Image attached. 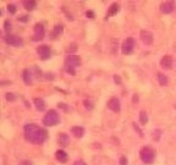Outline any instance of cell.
Masks as SVG:
<instances>
[{
  "mask_svg": "<svg viewBox=\"0 0 176 165\" xmlns=\"http://www.w3.org/2000/svg\"><path fill=\"white\" fill-rule=\"evenodd\" d=\"M23 133H24V139L32 144H43L44 141L48 137V133L44 128L39 127L36 123H27L23 127Z\"/></svg>",
  "mask_w": 176,
  "mask_h": 165,
  "instance_id": "6da1fadb",
  "label": "cell"
},
{
  "mask_svg": "<svg viewBox=\"0 0 176 165\" xmlns=\"http://www.w3.org/2000/svg\"><path fill=\"white\" fill-rule=\"evenodd\" d=\"M81 65V57L77 55H69L65 59V70L71 75H75V69Z\"/></svg>",
  "mask_w": 176,
  "mask_h": 165,
  "instance_id": "7a4b0ae2",
  "label": "cell"
},
{
  "mask_svg": "<svg viewBox=\"0 0 176 165\" xmlns=\"http://www.w3.org/2000/svg\"><path fill=\"white\" fill-rule=\"evenodd\" d=\"M59 121H60V116H59L56 110H49L43 118V125L52 127V126L57 125Z\"/></svg>",
  "mask_w": 176,
  "mask_h": 165,
  "instance_id": "3957f363",
  "label": "cell"
},
{
  "mask_svg": "<svg viewBox=\"0 0 176 165\" xmlns=\"http://www.w3.org/2000/svg\"><path fill=\"white\" fill-rule=\"evenodd\" d=\"M139 156H141V159L143 163L152 164L154 161V158H155V153L150 147H143L139 152Z\"/></svg>",
  "mask_w": 176,
  "mask_h": 165,
  "instance_id": "277c9868",
  "label": "cell"
},
{
  "mask_svg": "<svg viewBox=\"0 0 176 165\" xmlns=\"http://www.w3.org/2000/svg\"><path fill=\"white\" fill-rule=\"evenodd\" d=\"M37 53L39 55V57L42 60H48L50 56H52V50H50V47L43 44V45H39L37 48Z\"/></svg>",
  "mask_w": 176,
  "mask_h": 165,
  "instance_id": "5b68a950",
  "label": "cell"
},
{
  "mask_svg": "<svg viewBox=\"0 0 176 165\" xmlns=\"http://www.w3.org/2000/svg\"><path fill=\"white\" fill-rule=\"evenodd\" d=\"M45 36V29L44 26L42 23H36L34 24V34H33V40L37 42V40H42Z\"/></svg>",
  "mask_w": 176,
  "mask_h": 165,
  "instance_id": "8992f818",
  "label": "cell"
},
{
  "mask_svg": "<svg viewBox=\"0 0 176 165\" xmlns=\"http://www.w3.org/2000/svg\"><path fill=\"white\" fill-rule=\"evenodd\" d=\"M133 47H135V40H133V38H127L121 45L122 54H125V55L131 54L133 52Z\"/></svg>",
  "mask_w": 176,
  "mask_h": 165,
  "instance_id": "52a82bcc",
  "label": "cell"
},
{
  "mask_svg": "<svg viewBox=\"0 0 176 165\" xmlns=\"http://www.w3.org/2000/svg\"><path fill=\"white\" fill-rule=\"evenodd\" d=\"M5 43L11 47H22L23 45V39L17 36H6L5 37Z\"/></svg>",
  "mask_w": 176,
  "mask_h": 165,
  "instance_id": "ba28073f",
  "label": "cell"
},
{
  "mask_svg": "<svg viewBox=\"0 0 176 165\" xmlns=\"http://www.w3.org/2000/svg\"><path fill=\"white\" fill-rule=\"evenodd\" d=\"M141 40L146 45H152L153 44V34L149 31H141Z\"/></svg>",
  "mask_w": 176,
  "mask_h": 165,
  "instance_id": "9c48e42d",
  "label": "cell"
},
{
  "mask_svg": "<svg viewBox=\"0 0 176 165\" xmlns=\"http://www.w3.org/2000/svg\"><path fill=\"white\" fill-rule=\"evenodd\" d=\"M108 108L113 110L114 113H119L120 111V100L117 98H111L108 102Z\"/></svg>",
  "mask_w": 176,
  "mask_h": 165,
  "instance_id": "30bf717a",
  "label": "cell"
},
{
  "mask_svg": "<svg viewBox=\"0 0 176 165\" xmlns=\"http://www.w3.org/2000/svg\"><path fill=\"white\" fill-rule=\"evenodd\" d=\"M174 10H175L174 1H166V3H163L160 5V11L163 14H171Z\"/></svg>",
  "mask_w": 176,
  "mask_h": 165,
  "instance_id": "8fae6325",
  "label": "cell"
},
{
  "mask_svg": "<svg viewBox=\"0 0 176 165\" xmlns=\"http://www.w3.org/2000/svg\"><path fill=\"white\" fill-rule=\"evenodd\" d=\"M160 66L165 70H171L172 69V57L170 55H165L160 60Z\"/></svg>",
  "mask_w": 176,
  "mask_h": 165,
  "instance_id": "7c38bea8",
  "label": "cell"
},
{
  "mask_svg": "<svg viewBox=\"0 0 176 165\" xmlns=\"http://www.w3.org/2000/svg\"><path fill=\"white\" fill-rule=\"evenodd\" d=\"M71 133L76 138H82L83 135H85V128L81 127V126H73L71 128Z\"/></svg>",
  "mask_w": 176,
  "mask_h": 165,
  "instance_id": "4fadbf2b",
  "label": "cell"
},
{
  "mask_svg": "<svg viewBox=\"0 0 176 165\" xmlns=\"http://www.w3.org/2000/svg\"><path fill=\"white\" fill-rule=\"evenodd\" d=\"M33 103H34L37 110H39V111L45 110V102L42 98H34L33 99Z\"/></svg>",
  "mask_w": 176,
  "mask_h": 165,
  "instance_id": "5bb4252c",
  "label": "cell"
},
{
  "mask_svg": "<svg viewBox=\"0 0 176 165\" xmlns=\"http://www.w3.org/2000/svg\"><path fill=\"white\" fill-rule=\"evenodd\" d=\"M22 78H23V81H24V83H26V85H32V82H33V80H32V73H31V71H29L28 69H24V70H23Z\"/></svg>",
  "mask_w": 176,
  "mask_h": 165,
  "instance_id": "9a60e30c",
  "label": "cell"
},
{
  "mask_svg": "<svg viewBox=\"0 0 176 165\" xmlns=\"http://www.w3.org/2000/svg\"><path fill=\"white\" fill-rule=\"evenodd\" d=\"M55 158H56L59 161H60V163H66V161H68V154H66V152L62 151V149L56 151Z\"/></svg>",
  "mask_w": 176,
  "mask_h": 165,
  "instance_id": "2e32d148",
  "label": "cell"
},
{
  "mask_svg": "<svg viewBox=\"0 0 176 165\" xmlns=\"http://www.w3.org/2000/svg\"><path fill=\"white\" fill-rule=\"evenodd\" d=\"M59 144H61L62 147H66L70 144V137L66 133H60L59 136Z\"/></svg>",
  "mask_w": 176,
  "mask_h": 165,
  "instance_id": "e0dca14e",
  "label": "cell"
},
{
  "mask_svg": "<svg viewBox=\"0 0 176 165\" xmlns=\"http://www.w3.org/2000/svg\"><path fill=\"white\" fill-rule=\"evenodd\" d=\"M23 7L26 10H28V11H32V10H34L37 7V3L33 1V0H24V1H23Z\"/></svg>",
  "mask_w": 176,
  "mask_h": 165,
  "instance_id": "ac0fdd59",
  "label": "cell"
},
{
  "mask_svg": "<svg viewBox=\"0 0 176 165\" xmlns=\"http://www.w3.org/2000/svg\"><path fill=\"white\" fill-rule=\"evenodd\" d=\"M119 10H120V6L117 5V4H113L110 7H109V11L106 14V17H110V16L116 15L117 12H119Z\"/></svg>",
  "mask_w": 176,
  "mask_h": 165,
  "instance_id": "d6986e66",
  "label": "cell"
},
{
  "mask_svg": "<svg viewBox=\"0 0 176 165\" xmlns=\"http://www.w3.org/2000/svg\"><path fill=\"white\" fill-rule=\"evenodd\" d=\"M157 78H158L159 85H160V86H166L167 82H169L167 77L164 75V73H162V72H157Z\"/></svg>",
  "mask_w": 176,
  "mask_h": 165,
  "instance_id": "ffe728a7",
  "label": "cell"
},
{
  "mask_svg": "<svg viewBox=\"0 0 176 165\" xmlns=\"http://www.w3.org/2000/svg\"><path fill=\"white\" fill-rule=\"evenodd\" d=\"M62 31H64V28H62L61 24H56L54 27V31H53V38H57L59 36H61Z\"/></svg>",
  "mask_w": 176,
  "mask_h": 165,
  "instance_id": "44dd1931",
  "label": "cell"
},
{
  "mask_svg": "<svg viewBox=\"0 0 176 165\" xmlns=\"http://www.w3.org/2000/svg\"><path fill=\"white\" fill-rule=\"evenodd\" d=\"M139 121H141V123H142V125H146V123H147V121H148L147 113H146L144 110H142V111L139 113Z\"/></svg>",
  "mask_w": 176,
  "mask_h": 165,
  "instance_id": "7402d4cb",
  "label": "cell"
},
{
  "mask_svg": "<svg viewBox=\"0 0 176 165\" xmlns=\"http://www.w3.org/2000/svg\"><path fill=\"white\" fill-rule=\"evenodd\" d=\"M6 100H9V102H15L16 100V95L14 93H6Z\"/></svg>",
  "mask_w": 176,
  "mask_h": 165,
  "instance_id": "603a6c76",
  "label": "cell"
},
{
  "mask_svg": "<svg viewBox=\"0 0 176 165\" xmlns=\"http://www.w3.org/2000/svg\"><path fill=\"white\" fill-rule=\"evenodd\" d=\"M4 28H5L6 32H10V29H11V22H10L9 20H6V21L4 22Z\"/></svg>",
  "mask_w": 176,
  "mask_h": 165,
  "instance_id": "cb8c5ba5",
  "label": "cell"
},
{
  "mask_svg": "<svg viewBox=\"0 0 176 165\" xmlns=\"http://www.w3.org/2000/svg\"><path fill=\"white\" fill-rule=\"evenodd\" d=\"M7 11L10 14H16V6L14 4H9L7 5Z\"/></svg>",
  "mask_w": 176,
  "mask_h": 165,
  "instance_id": "d4e9b609",
  "label": "cell"
},
{
  "mask_svg": "<svg viewBox=\"0 0 176 165\" xmlns=\"http://www.w3.org/2000/svg\"><path fill=\"white\" fill-rule=\"evenodd\" d=\"M83 104H85V106H86V108L87 109H93V104H92V102H89V100H87V99H86V100L85 102H83Z\"/></svg>",
  "mask_w": 176,
  "mask_h": 165,
  "instance_id": "484cf974",
  "label": "cell"
},
{
  "mask_svg": "<svg viewBox=\"0 0 176 165\" xmlns=\"http://www.w3.org/2000/svg\"><path fill=\"white\" fill-rule=\"evenodd\" d=\"M132 125H133V127H135V130H136V131L138 132V133H139V136H141V137H143V132H142V131L139 130V127H138V126L136 125V122H133Z\"/></svg>",
  "mask_w": 176,
  "mask_h": 165,
  "instance_id": "4316f807",
  "label": "cell"
},
{
  "mask_svg": "<svg viewBox=\"0 0 176 165\" xmlns=\"http://www.w3.org/2000/svg\"><path fill=\"white\" fill-rule=\"evenodd\" d=\"M86 16H87L88 19H94V12L89 10V11H87V12H86Z\"/></svg>",
  "mask_w": 176,
  "mask_h": 165,
  "instance_id": "83f0119b",
  "label": "cell"
},
{
  "mask_svg": "<svg viewBox=\"0 0 176 165\" xmlns=\"http://www.w3.org/2000/svg\"><path fill=\"white\" fill-rule=\"evenodd\" d=\"M76 49H77V45L75 44V43H72V44H71V48L69 49V53H73V52H76Z\"/></svg>",
  "mask_w": 176,
  "mask_h": 165,
  "instance_id": "f1b7e54d",
  "label": "cell"
},
{
  "mask_svg": "<svg viewBox=\"0 0 176 165\" xmlns=\"http://www.w3.org/2000/svg\"><path fill=\"white\" fill-rule=\"evenodd\" d=\"M19 21H21V22H27V21H28V16H21V17H19Z\"/></svg>",
  "mask_w": 176,
  "mask_h": 165,
  "instance_id": "f546056e",
  "label": "cell"
},
{
  "mask_svg": "<svg viewBox=\"0 0 176 165\" xmlns=\"http://www.w3.org/2000/svg\"><path fill=\"white\" fill-rule=\"evenodd\" d=\"M120 164H121V165H126V164H127V159L125 158V156H121V159H120Z\"/></svg>",
  "mask_w": 176,
  "mask_h": 165,
  "instance_id": "4dcf8cb0",
  "label": "cell"
},
{
  "mask_svg": "<svg viewBox=\"0 0 176 165\" xmlns=\"http://www.w3.org/2000/svg\"><path fill=\"white\" fill-rule=\"evenodd\" d=\"M114 81L116 82V83H119V85L121 83V78H120L119 76H117V75H115V76H114Z\"/></svg>",
  "mask_w": 176,
  "mask_h": 165,
  "instance_id": "1f68e13d",
  "label": "cell"
},
{
  "mask_svg": "<svg viewBox=\"0 0 176 165\" xmlns=\"http://www.w3.org/2000/svg\"><path fill=\"white\" fill-rule=\"evenodd\" d=\"M73 165H87L83 160H77V161H75V164Z\"/></svg>",
  "mask_w": 176,
  "mask_h": 165,
  "instance_id": "d6a6232c",
  "label": "cell"
},
{
  "mask_svg": "<svg viewBox=\"0 0 176 165\" xmlns=\"http://www.w3.org/2000/svg\"><path fill=\"white\" fill-rule=\"evenodd\" d=\"M136 102H138V97H137V94L133 95V103H136Z\"/></svg>",
  "mask_w": 176,
  "mask_h": 165,
  "instance_id": "836d02e7",
  "label": "cell"
},
{
  "mask_svg": "<svg viewBox=\"0 0 176 165\" xmlns=\"http://www.w3.org/2000/svg\"><path fill=\"white\" fill-rule=\"evenodd\" d=\"M0 37H1V31H0Z\"/></svg>",
  "mask_w": 176,
  "mask_h": 165,
  "instance_id": "e575fe53",
  "label": "cell"
},
{
  "mask_svg": "<svg viewBox=\"0 0 176 165\" xmlns=\"http://www.w3.org/2000/svg\"><path fill=\"white\" fill-rule=\"evenodd\" d=\"M0 15H1V11H0Z\"/></svg>",
  "mask_w": 176,
  "mask_h": 165,
  "instance_id": "d590c367",
  "label": "cell"
}]
</instances>
